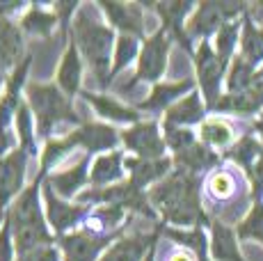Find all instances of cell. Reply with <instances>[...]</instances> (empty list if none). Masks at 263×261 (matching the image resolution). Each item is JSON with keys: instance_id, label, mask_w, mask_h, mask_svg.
<instances>
[{"instance_id": "f35d334b", "label": "cell", "mask_w": 263, "mask_h": 261, "mask_svg": "<svg viewBox=\"0 0 263 261\" xmlns=\"http://www.w3.org/2000/svg\"><path fill=\"white\" fill-rule=\"evenodd\" d=\"M16 248H14V236L12 225H9L7 215H5L3 225H0V261H16Z\"/></svg>"}, {"instance_id": "5b68a950", "label": "cell", "mask_w": 263, "mask_h": 261, "mask_svg": "<svg viewBox=\"0 0 263 261\" xmlns=\"http://www.w3.org/2000/svg\"><path fill=\"white\" fill-rule=\"evenodd\" d=\"M245 12H247L245 3H222V0L199 3L195 7V12L190 14L188 23H185V34H188V39L204 42L211 34H217V30L227 21H236Z\"/></svg>"}, {"instance_id": "7a4b0ae2", "label": "cell", "mask_w": 263, "mask_h": 261, "mask_svg": "<svg viewBox=\"0 0 263 261\" xmlns=\"http://www.w3.org/2000/svg\"><path fill=\"white\" fill-rule=\"evenodd\" d=\"M71 42L78 46L80 58L87 62L92 69L94 80L99 87H108L110 85V71H112V58H115V32L105 23L99 21V16L89 7L80 5L78 14L71 21Z\"/></svg>"}, {"instance_id": "f1b7e54d", "label": "cell", "mask_w": 263, "mask_h": 261, "mask_svg": "<svg viewBox=\"0 0 263 261\" xmlns=\"http://www.w3.org/2000/svg\"><path fill=\"white\" fill-rule=\"evenodd\" d=\"M240 58L252 67H263V28L252 21L250 14H242L240 30Z\"/></svg>"}, {"instance_id": "9c48e42d", "label": "cell", "mask_w": 263, "mask_h": 261, "mask_svg": "<svg viewBox=\"0 0 263 261\" xmlns=\"http://www.w3.org/2000/svg\"><path fill=\"white\" fill-rule=\"evenodd\" d=\"M163 124H158L156 119L149 122H138L130 128H126L121 135V144H124L128 152H133L138 158L144 160H160L165 158L167 152V144L163 138Z\"/></svg>"}, {"instance_id": "1f68e13d", "label": "cell", "mask_w": 263, "mask_h": 261, "mask_svg": "<svg viewBox=\"0 0 263 261\" xmlns=\"http://www.w3.org/2000/svg\"><path fill=\"white\" fill-rule=\"evenodd\" d=\"M58 14L55 9H44L42 5H32L28 9V14L21 16V30H25L28 34H39V37H46V34L53 30V26L58 23Z\"/></svg>"}, {"instance_id": "ffe728a7", "label": "cell", "mask_w": 263, "mask_h": 261, "mask_svg": "<svg viewBox=\"0 0 263 261\" xmlns=\"http://www.w3.org/2000/svg\"><path fill=\"white\" fill-rule=\"evenodd\" d=\"M263 108V80H256L250 89L238 94H222V99L215 105V113L224 115H238V117H247L254 115Z\"/></svg>"}, {"instance_id": "8d00e7d4", "label": "cell", "mask_w": 263, "mask_h": 261, "mask_svg": "<svg viewBox=\"0 0 263 261\" xmlns=\"http://www.w3.org/2000/svg\"><path fill=\"white\" fill-rule=\"evenodd\" d=\"M163 138H165V144L172 154H181L185 149H190L192 144L197 142V135L192 133L190 128H181V126H165L163 124Z\"/></svg>"}, {"instance_id": "ab89813d", "label": "cell", "mask_w": 263, "mask_h": 261, "mask_svg": "<svg viewBox=\"0 0 263 261\" xmlns=\"http://www.w3.org/2000/svg\"><path fill=\"white\" fill-rule=\"evenodd\" d=\"M60 257H62V252H60L58 245H44V248L18 254L16 261H60Z\"/></svg>"}, {"instance_id": "c3c4849f", "label": "cell", "mask_w": 263, "mask_h": 261, "mask_svg": "<svg viewBox=\"0 0 263 261\" xmlns=\"http://www.w3.org/2000/svg\"><path fill=\"white\" fill-rule=\"evenodd\" d=\"M0 80H3V78H0Z\"/></svg>"}, {"instance_id": "4dcf8cb0", "label": "cell", "mask_w": 263, "mask_h": 261, "mask_svg": "<svg viewBox=\"0 0 263 261\" xmlns=\"http://www.w3.org/2000/svg\"><path fill=\"white\" fill-rule=\"evenodd\" d=\"M240 30H242V16L236 18V21H227L215 34V53L227 69H229L231 60H234L236 44L240 42Z\"/></svg>"}, {"instance_id": "ee69618b", "label": "cell", "mask_w": 263, "mask_h": 261, "mask_svg": "<svg viewBox=\"0 0 263 261\" xmlns=\"http://www.w3.org/2000/svg\"><path fill=\"white\" fill-rule=\"evenodd\" d=\"M144 261H156V245L149 250V254H146V257H144Z\"/></svg>"}, {"instance_id": "ba28073f", "label": "cell", "mask_w": 263, "mask_h": 261, "mask_svg": "<svg viewBox=\"0 0 263 261\" xmlns=\"http://www.w3.org/2000/svg\"><path fill=\"white\" fill-rule=\"evenodd\" d=\"M192 62H195V69H197V83H199L206 108L215 110L217 101L222 99V92H220L222 78H224V73L229 71V69L220 62V58H217L215 48L211 46L209 39L199 42L195 55H192Z\"/></svg>"}, {"instance_id": "bcb514c9", "label": "cell", "mask_w": 263, "mask_h": 261, "mask_svg": "<svg viewBox=\"0 0 263 261\" xmlns=\"http://www.w3.org/2000/svg\"><path fill=\"white\" fill-rule=\"evenodd\" d=\"M256 80H263V67L259 69V71H256Z\"/></svg>"}, {"instance_id": "52a82bcc", "label": "cell", "mask_w": 263, "mask_h": 261, "mask_svg": "<svg viewBox=\"0 0 263 261\" xmlns=\"http://www.w3.org/2000/svg\"><path fill=\"white\" fill-rule=\"evenodd\" d=\"M119 238V232H94V229H80L58 236V248L64 261H99L103 252Z\"/></svg>"}, {"instance_id": "7c38bea8", "label": "cell", "mask_w": 263, "mask_h": 261, "mask_svg": "<svg viewBox=\"0 0 263 261\" xmlns=\"http://www.w3.org/2000/svg\"><path fill=\"white\" fill-rule=\"evenodd\" d=\"M67 138L71 140L73 147H83L89 156H92V154L115 152L117 144L121 142V135L110 126V124H94V122L80 124L76 130L67 133Z\"/></svg>"}, {"instance_id": "d6a6232c", "label": "cell", "mask_w": 263, "mask_h": 261, "mask_svg": "<svg viewBox=\"0 0 263 261\" xmlns=\"http://www.w3.org/2000/svg\"><path fill=\"white\" fill-rule=\"evenodd\" d=\"M256 71L259 69H254L240 55H236L229 64V71H227V94H238L250 89L256 83Z\"/></svg>"}, {"instance_id": "60d3db41", "label": "cell", "mask_w": 263, "mask_h": 261, "mask_svg": "<svg viewBox=\"0 0 263 261\" xmlns=\"http://www.w3.org/2000/svg\"><path fill=\"white\" fill-rule=\"evenodd\" d=\"M12 142H14L12 133L9 130H0V158H5L12 152Z\"/></svg>"}, {"instance_id": "e0dca14e", "label": "cell", "mask_w": 263, "mask_h": 261, "mask_svg": "<svg viewBox=\"0 0 263 261\" xmlns=\"http://www.w3.org/2000/svg\"><path fill=\"white\" fill-rule=\"evenodd\" d=\"M195 87V80L192 78H183L179 83H158L151 87L149 97L144 101L138 103V113H167L176 101L183 99L185 92H192Z\"/></svg>"}, {"instance_id": "f6af8a7d", "label": "cell", "mask_w": 263, "mask_h": 261, "mask_svg": "<svg viewBox=\"0 0 263 261\" xmlns=\"http://www.w3.org/2000/svg\"><path fill=\"white\" fill-rule=\"evenodd\" d=\"M254 128H256V133L261 135V140H263V119H259V122L254 124Z\"/></svg>"}, {"instance_id": "4fadbf2b", "label": "cell", "mask_w": 263, "mask_h": 261, "mask_svg": "<svg viewBox=\"0 0 263 261\" xmlns=\"http://www.w3.org/2000/svg\"><path fill=\"white\" fill-rule=\"evenodd\" d=\"M160 234H163V227L154 229L151 234H135L117 238L99 261H144L149 250L158 243Z\"/></svg>"}, {"instance_id": "5bb4252c", "label": "cell", "mask_w": 263, "mask_h": 261, "mask_svg": "<svg viewBox=\"0 0 263 261\" xmlns=\"http://www.w3.org/2000/svg\"><path fill=\"white\" fill-rule=\"evenodd\" d=\"M99 7L108 16L110 26L121 30V34H133L140 42H144V18L140 5L133 3H112V0H101Z\"/></svg>"}, {"instance_id": "4316f807", "label": "cell", "mask_w": 263, "mask_h": 261, "mask_svg": "<svg viewBox=\"0 0 263 261\" xmlns=\"http://www.w3.org/2000/svg\"><path fill=\"white\" fill-rule=\"evenodd\" d=\"M163 234L174 240V243L183 245L195 257V261H213L211 259V238L206 236L204 227H192V229L163 227Z\"/></svg>"}, {"instance_id": "3957f363", "label": "cell", "mask_w": 263, "mask_h": 261, "mask_svg": "<svg viewBox=\"0 0 263 261\" xmlns=\"http://www.w3.org/2000/svg\"><path fill=\"white\" fill-rule=\"evenodd\" d=\"M42 179L44 177H37L34 183L25 185V190L16 197L14 207L7 211L16 257L30 252V250L44 248V245H55V240H58L50 232L48 220L42 209V183H39Z\"/></svg>"}, {"instance_id": "836d02e7", "label": "cell", "mask_w": 263, "mask_h": 261, "mask_svg": "<svg viewBox=\"0 0 263 261\" xmlns=\"http://www.w3.org/2000/svg\"><path fill=\"white\" fill-rule=\"evenodd\" d=\"M238 240H256L263 245V199H252L247 215L236 227Z\"/></svg>"}, {"instance_id": "7402d4cb", "label": "cell", "mask_w": 263, "mask_h": 261, "mask_svg": "<svg viewBox=\"0 0 263 261\" xmlns=\"http://www.w3.org/2000/svg\"><path fill=\"white\" fill-rule=\"evenodd\" d=\"M23 60L21 28L14 26L7 16H0V78L12 67H18Z\"/></svg>"}, {"instance_id": "e575fe53", "label": "cell", "mask_w": 263, "mask_h": 261, "mask_svg": "<svg viewBox=\"0 0 263 261\" xmlns=\"http://www.w3.org/2000/svg\"><path fill=\"white\" fill-rule=\"evenodd\" d=\"M140 39L133 34H119L117 44H115V58H112V71H110V80L117 78L130 62L140 55Z\"/></svg>"}, {"instance_id": "8fae6325", "label": "cell", "mask_w": 263, "mask_h": 261, "mask_svg": "<svg viewBox=\"0 0 263 261\" xmlns=\"http://www.w3.org/2000/svg\"><path fill=\"white\" fill-rule=\"evenodd\" d=\"M25 165H28V154L21 147H14L5 158H0V225L5 220V211L9 202L25 190Z\"/></svg>"}, {"instance_id": "6da1fadb", "label": "cell", "mask_w": 263, "mask_h": 261, "mask_svg": "<svg viewBox=\"0 0 263 261\" xmlns=\"http://www.w3.org/2000/svg\"><path fill=\"white\" fill-rule=\"evenodd\" d=\"M151 207L167 225L179 229L192 227H211V220L201 207L199 195V177L188 174L183 170H172L160 183L146 190Z\"/></svg>"}, {"instance_id": "f546056e", "label": "cell", "mask_w": 263, "mask_h": 261, "mask_svg": "<svg viewBox=\"0 0 263 261\" xmlns=\"http://www.w3.org/2000/svg\"><path fill=\"white\" fill-rule=\"evenodd\" d=\"M199 142H204L211 149H224L227 152L234 144V130L220 117L204 119V124L199 126Z\"/></svg>"}, {"instance_id": "7dc6e473", "label": "cell", "mask_w": 263, "mask_h": 261, "mask_svg": "<svg viewBox=\"0 0 263 261\" xmlns=\"http://www.w3.org/2000/svg\"><path fill=\"white\" fill-rule=\"evenodd\" d=\"M261 119H263V115H261Z\"/></svg>"}, {"instance_id": "cb8c5ba5", "label": "cell", "mask_w": 263, "mask_h": 261, "mask_svg": "<svg viewBox=\"0 0 263 261\" xmlns=\"http://www.w3.org/2000/svg\"><path fill=\"white\" fill-rule=\"evenodd\" d=\"M124 152L121 149H115V152L108 154H99L92 163V170H89V183L94 188H108V185H115L119 181H124Z\"/></svg>"}, {"instance_id": "9a60e30c", "label": "cell", "mask_w": 263, "mask_h": 261, "mask_svg": "<svg viewBox=\"0 0 263 261\" xmlns=\"http://www.w3.org/2000/svg\"><path fill=\"white\" fill-rule=\"evenodd\" d=\"M174 167V160L170 156L160 158V160H144V158H138V156H130L124 160V170L128 172V181L135 185V188L144 190L149 188L151 183H160L165 177L172 172Z\"/></svg>"}, {"instance_id": "7bdbcfd3", "label": "cell", "mask_w": 263, "mask_h": 261, "mask_svg": "<svg viewBox=\"0 0 263 261\" xmlns=\"http://www.w3.org/2000/svg\"><path fill=\"white\" fill-rule=\"evenodd\" d=\"M170 261H195V257H192V254H185V252H176L170 257Z\"/></svg>"}, {"instance_id": "8992f818", "label": "cell", "mask_w": 263, "mask_h": 261, "mask_svg": "<svg viewBox=\"0 0 263 261\" xmlns=\"http://www.w3.org/2000/svg\"><path fill=\"white\" fill-rule=\"evenodd\" d=\"M170 46H172V34L165 32L163 28H158L151 37H146L138 55V71H135L133 83L158 85L160 78L167 71Z\"/></svg>"}, {"instance_id": "484cf974", "label": "cell", "mask_w": 263, "mask_h": 261, "mask_svg": "<svg viewBox=\"0 0 263 261\" xmlns=\"http://www.w3.org/2000/svg\"><path fill=\"white\" fill-rule=\"evenodd\" d=\"M172 160H174V167H176V170H183V172L199 177L201 172H206V170L215 167V165L220 163L222 158L215 154V149L206 147L204 142H199V140H197V142L192 144L190 149H185V152H181V154H176V156H172Z\"/></svg>"}, {"instance_id": "277c9868", "label": "cell", "mask_w": 263, "mask_h": 261, "mask_svg": "<svg viewBox=\"0 0 263 261\" xmlns=\"http://www.w3.org/2000/svg\"><path fill=\"white\" fill-rule=\"evenodd\" d=\"M28 103L37 119V135L50 140V133L67 124H80L73 103L55 83H30L25 89Z\"/></svg>"}, {"instance_id": "2e32d148", "label": "cell", "mask_w": 263, "mask_h": 261, "mask_svg": "<svg viewBox=\"0 0 263 261\" xmlns=\"http://www.w3.org/2000/svg\"><path fill=\"white\" fill-rule=\"evenodd\" d=\"M151 7H154L156 12L160 14V18H163L160 28H163L165 32H170L172 39H179L181 46H183L190 55H195V51L190 48L188 34H185V23H188V18H190L188 14L195 12L197 5L195 3H179V0H172V3H156V5H151Z\"/></svg>"}, {"instance_id": "ac0fdd59", "label": "cell", "mask_w": 263, "mask_h": 261, "mask_svg": "<svg viewBox=\"0 0 263 261\" xmlns=\"http://www.w3.org/2000/svg\"><path fill=\"white\" fill-rule=\"evenodd\" d=\"M206 103L201 101V94L197 89H192L190 94H185L181 101H176L167 113L163 115V124L165 126H181V128H188V126H197V124H204L206 119Z\"/></svg>"}, {"instance_id": "d6986e66", "label": "cell", "mask_w": 263, "mask_h": 261, "mask_svg": "<svg viewBox=\"0 0 263 261\" xmlns=\"http://www.w3.org/2000/svg\"><path fill=\"white\" fill-rule=\"evenodd\" d=\"M89 165H92L89 154H85V158H80L73 167L62 170V172H58V174H50V177L46 179V183L60 195V197L69 202L71 197L80 195V190L87 185V181H89V172H87V170H92Z\"/></svg>"}, {"instance_id": "44dd1931", "label": "cell", "mask_w": 263, "mask_h": 261, "mask_svg": "<svg viewBox=\"0 0 263 261\" xmlns=\"http://www.w3.org/2000/svg\"><path fill=\"white\" fill-rule=\"evenodd\" d=\"M80 83H83V58L73 42H69L67 51H64L62 60L58 64V73H55V85L67 94L69 99H73L80 92Z\"/></svg>"}, {"instance_id": "d4e9b609", "label": "cell", "mask_w": 263, "mask_h": 261, "mask_svg": "<svg viewBox=\"0 0 263 261\" xmlns=\"http://www.w3.org/2000/svg\"><path fill=\"white\" fill-rule=\"evenodd\" d=\"M85 103H89L96 110V115L108 122L115 124H138L140 122V113L138 108H130V105H124L117 99L108 97V94H92V92H83L80 94Z\"/></svg>"}, {"instance_id": "603a6c76", "label": "cell", "mask_w": 263, "mask_h": 261, "mask_svg": "<svg viewBox=\"0 0 263 261\" xmlns=\"http://www.w3.org/2000/svg\"><path fill=\"white\" fill-rule=\"evenodd\" d=\"M211 259L213 261H245L238 248L236 229L217 218L211 220Z\"/></svg>"}, {"instance_id": "74e56055", "label": "cell", "mask_w": 263, "mask_h": 261, "mask_svg": "<svg viewBox=\"0 0 263 261\" xmlns=\"http://www.w3.org/2000/svg\"><path fill=\"white\" fill-rule=\"evenodd\" d=\"M209 193L215 199H231L236 193V179L227 170H215L209 179Z\"/></svg>"}, {"instance_id": "83f0119b", "label": "cell", "mask_w": 263, "mask_h": 261, "mask_svg": "<svg viewBox=\"0 0 263 261\" xmlns=\"http://www.w3.org/2000/svg\"><path fill=\"white\" fill-rule=\"evenodd\" d=\"M222 158L236 163L242 172L250 177L252 170L256 167V163L263 158V144L256 138H252V135H242L238 142H234L224 154H222Z\"/></svg>"}, {"instance_id": "d590c367", "label": "cell", "mask_w": 263, "mask_h": 261, "mask_svg": "<svg viewBox=\"0 0 263 261\" xmlns=\"http://www.w3.org/2000/svg\"><path fill=\"white\" fill-rule=\"evenodd\" d=\"M16 133H18V147L30 156H37V144H34V133H32V110L25 103H21L16 115Z\"/></svg>"}, {"instance_id": "b9f144b4", "label": "cell", "mask_w": 263, "mask_h": 261, "mask_svg": "<svg viewBox=\"0 0 263 261\" xmlns=\"http://www.w3.org/2000/svg\"><path fill=\"white\" fill-rule=\"evenodd\" d=\"M247 14L252 16V21L256 26L263 28V3H256V5H247Z\"/></svg>"}, {"instance_id": "30bf717a", "label": "cell", "mask_w": 263, "mask_h": 261, "mask_svg": "<svg viewBox=\"0 0 263 261\" xmlns=\"http://www.w3.org/2000/svg\"><path fill=\"white\" fill-rule=\"evenodd\" d=\"M44 193V207H46V220L48 227L53 229L58 236L69 234L73 227H78L89 213H92V207L87 204H71L67 199H62L48 183L42 185Z\"/></svg>"}]
</instances>
